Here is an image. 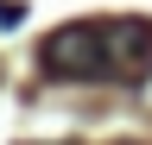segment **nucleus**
<instances>
[{
    "label": "nucleus",
    "instance_id": "2",
    "mask_svg": "<svg viewBox=\"0 0 152 145\" xmlns=\"http://www.w3.org/2000/svg\"><path fill=\"white\" fill-rule=\"evenodd\" d=\"M108 63L127 82L152 76V19H114L108 25Z\"/></svg>",
    "mask_w": 152,
    "mask_h": 145
},
{
    "label": "nucleus",
    "instance_id": "1",
    "mask_svg": "<svg viewBox=\"0 0 152 145\" xmlns=\"http://www.w3.org/2000/svg\"><path fill=\"white\" fill-rule=\"evenodd\" d=\"M45 76H64V82H95V76H114L108 63V25L95 19H76V25H57L45 50H38Z\"/></svg>",
    "mask_w": 152,
    "mask_h": 145
},
{
    "label": "nucleus",
    "instance_id": "3",
    "mask_svg": "<svg viewBox=\"0 0 152 145\" xmlns=\"http://www.w3.org/2000/svg\"><path fill=\"white\" fill-rule=\"evenodd\" d=\"M19 13L26 6H7V0H0V25H19Z\"/></svg>",
    "mask_w": 152,
    "mask_h": 145
}]
</instances>
